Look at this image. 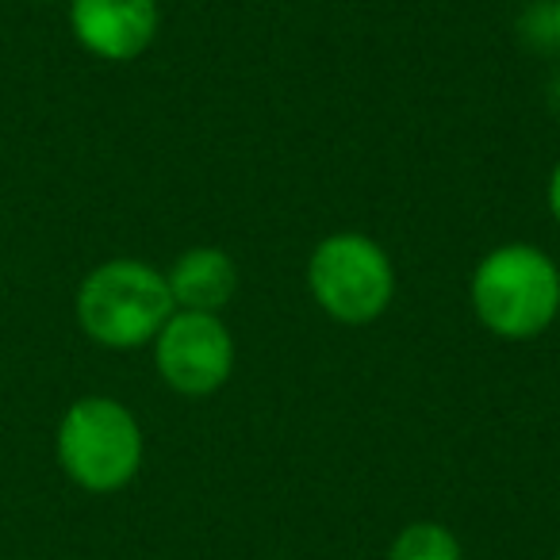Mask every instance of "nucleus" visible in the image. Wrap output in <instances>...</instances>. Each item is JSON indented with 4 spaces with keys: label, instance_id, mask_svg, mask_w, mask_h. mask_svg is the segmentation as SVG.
<instances>
[{
    "label": "nucleus",
    "instance_id": "nucleus-1",
    "mask_svg": "<svg viewBox=\"0 0 560 560\" xmlns=\"http://www.w3.org/2000/svg\"><path fill=\"white\" fill-rule=\"evenodd\" d=\"M468 304L488 335L529 342L560 315V265L534 242H503L476 261Z\"/></svg>",
    "mask_w": 560,
    "mask_h": 560
},
{
    "label": "nucleus",
    "instance_id": "nucleus-2",
    "mask_svg": "<svg viewBox=\"0 0 560 560\" xmlns=\"http://www.w3.org/2000/svg\"><path fill=\"white\" fill-rule=\"evenodd\" d=\"M177 312L165 272L139 257H108L81 277L73 319L93 346L112 353L142 350Z\"/></svg>",
    "mask_w": 560,
    "mask_h": 560
},
{
    "label": "nucleus",
    "instance_id": "nucleus-3",
    "mask_svg": "<svg viewBox=\"0 0 560 560\" xmlns=\"http://www.w3.org/2000/svg\"><path fill=\"white\" fill-rule=\"evenodd\" d=\"M55 457L73 488L116 495L139 476L147 434L131 407L116 396H81L58 419Z\"/></svg>",
    "mask_w": 560,
    "mask_h": 560
},
{
    "label": "nucleus",
    "instance_id": "nucleus-4",
    "mask_svg": "<svg viewBox=\"0 0 560 560\" xmlns=\"http://www.w3.org/2000/svg\"><path fill=\"white\" fill-rule=\"evenodd\" d=\"M304 277L315 307L342 327H369L396 300V265L388 249L361 231H335L315 242Z\"/></svg>",
    "mask_w": 560,
    "mask_h": 560
},
{
    "label": "nucleus",
    "instance_id": "nucleus-5",
    "mask_svg": "<svg viewBox=\"0 0 560 560\" xmlns=\"http://www.w3.org/2000/svg\"><path fill=\"white\" fill-rule=\"evenodd\" d=\"M150 350L165 388L188 399L215 396L234 373V335L223 315L173 312Z\"/></svg>",
    "mask_w": 560,
    "mask_h": 560
},
{
    "label": "nucleus",
    "instance_id": "nucleus-6",
    "mask_svg": "<svg viewBox=\"0 0 560 560\" xmlns=\"http://www.w3.org/2000/svg\"><path fill=\"white\" fill-rule=\"evenodd\" d=\"M158 32V0H70V35L101 62H135L154 47Z\"/></svg>",
    "mask_w": 560,
    "mask_h": 560
},
{
    "label": "nucleus",
    "instance_id": "nucleus-7",
    "mask_svg": "<svg viewBox=\"0 0 560 560\" xmlns=\"http://www.w3.org/2000/svg\"><path fill=\"white\" fill-rule=\"evenodd\" d=\"M165 284L177 312L219 315L238 292V265L219 246H192L170 265Z\"/></svg>",
    "mask_w": 560,
    "mask_h": 560
},
{
    "label": "nucleus",
    "instance_id": "nucleus-8",
    "mask_svg": "<svg viewBox=\"0 0 560 560\" xmlns=\"http://www.w3.org/2000/svg\"><path fill=\"white\" fill-rule=\"evenodd\" d=\"M388 560H465L460 537L434 518L407 522L388 545Z\"/></svg>",
    "mask_w": 560,
    "mask_h": 560
},
{
    "label": "nucleus",
    "instance_id": "nucleus-9",
    "mask_svg": "<svg viewBox=\"0 0 560 560\" xmlns=\"http://www.w3.org/2000/svg\"><path fill=\"white\" fill-rule=\"evenodd\" d=\"M545 200H549V215H552V223H557V231H560V158H557V165H552V173H549Z\"/></svg>",
    "mask_w": 560,
    "mask_h": 560
},
{
    "label": "nucleus",
    "instance_id": "nucleus-10",
    "mask_svg": "<svg viewBox=\"0 0 560 560\" xmlns=\"http://www.w3.org/2000/svg\"><path fill=\"white\" fill-rule=\"evenodd\" d=\"M549 104L560 112V66L552 70V78H549Z\"/></svg>",
    "mask_w": 560,
    "mask_h": 560
},
{
    "label": "nucleus",
    "instance_id": "nucleus-11",
    "mask_svg": "<svg viewBox=\"0 0 560 560\" xmlns=\"http://www.w3.org/2000/svg\"><path fill=\"white\" fill-rule=\"evenodd\" d=\"M552 4V32H557V43H560V0H549Z\"/></svg>",
    "mask_w": 560,
    "mask_h": 560
},
{
    "label": "nucleus",
    "instance_id": "nucleus-12",
    "mask_svg": "<svg viewBox=\"0 0 560 560\" xmlns=\"http://www.w3.org/2000/svg\"><path fill=\"white\" fill-rule=\"evenodd\" d=\"M557 560H560V549H557Z\"/></svg>",
    "mask_w": 560,
    "mask_h": 560
}]
</instances>
